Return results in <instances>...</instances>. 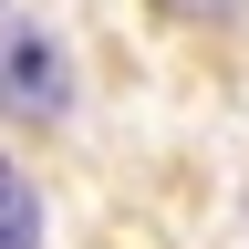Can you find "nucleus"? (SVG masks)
I'll list each match as a JSON object with an SVG mask.
<instances>
[{
	"label": "nucleus",
	"mask_w": 249,
	"mask_h": 249,
	"mask_svg": "<svg viewBox=\"0 0 249 249\" xmlns=\"http://www.w3.org/2000/svg\"><path fill=\"white\" fill-rule=\"evenodd\" d=\"M0 104L11 114H62V52L42 31H0Z\"/></svg>",
	"instance_id": "obj_1"
},
{
	"label": "nucleus",
	"mask_w": 249,
	"mask_h": 249,
	"mask_svg": "<svg viewBox=\"0 0 249 249\" xmlns=\"http://www.w3.org/2000/svg\"><path fill=\"white\" fill-rule=\"evenodd\" d=\"M0 249H42V197L11 156H0Z\"/></svg>",
	"instance_id": "obj_2"
}]
</instances>
